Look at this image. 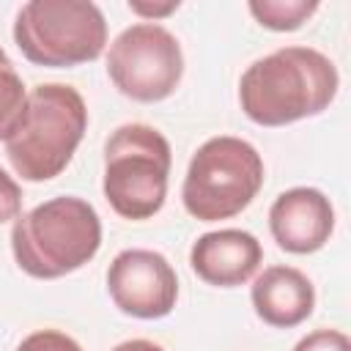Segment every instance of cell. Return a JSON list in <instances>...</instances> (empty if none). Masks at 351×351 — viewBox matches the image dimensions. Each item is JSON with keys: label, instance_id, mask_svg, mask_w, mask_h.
I'll list each match as a JSON object with an SVG mask.
<instances>
[{"label": "cell", "instance_id": "6da1fadb", "mask_svg": "<svg viewBox=\"0 0 351 351\" xmlns=\"http://www.w3.org/2000/svg\"><path fill=\"white\" fill-rule=\"evenodd\" d=\"M340 88L335 63L313 47H282L252 66L239 80V101L250 121L285 126L324 112Z\"/></svg>", "mask_w": 351, "mask_h": 351}, {"label": "cell", "instance_id": "7a4b0ae2", "mask_svg": "<svg viewBox=\"0 0 351 351\" xmlns=\"http://www.w3.org/2000/svg\"><path fill=\"white\" fill-rule=\"evenodd\" d=\"M101 247V219L82 197H52L14 219L11 250L36 280H58L82 269Z\"/></svg>", "mask_w": 351, "mask_h": 351}, {"label": "cell", "instance_id": "3957f363", "mask_svg": "<svg viewBox=\"0 0 351 351\" xmlns=\"http://www.w3.org/2000/svg\"><path fill=\"white\" fill-rule=\"evenodd\" d=\"M88 129V107L80 90L63 82L33 88L16 132L5 140V154L25 181H49L66 170Z\"/></svg>", "mask_w": 351, "mask_h": 351}, {"label": "cell", "instance_id": "277c9868", "mask_svg": "<svg viewBox=\"0 0 351 351\" xmlns=\"http://www.w3.org/2000/svg\"><path fill=\"white\" fill-rule=\"evenodd\" d=\"M170 143L148 123H123L104 143V197L123 219L154 217L167 197Z\"/></svg>", "mask_w": 351, "mask_h": 351}, {"label": "cell", "instance_id": "5b68a950", "mask_svg": "<svg viewBox=\"0 0 351 351\" xmlns=\"http://www.w3.org/2000/svg\"><path fill=\"white\" fill-rule=\"evenodd\" d=\"M263 186V159L241 137L219 134L206 140L184 176V208L200 222H219L241 214Z\"/></svg>", "mask_w": 351, "mask_h": 351}, {"label": "cell", "instance_id": "8992f818", "mask_svg": "<svg viewBox=\"0 0 351 351\" xmlns=\"http://www.w3.org/2000/svg\"><path fill=\"white\" fill-rule=\"evenodd\" d=\"M14 41L36 66L71 69L104 52L107 22L85 0H30L16 11Z\"/></svg>", "mask_w": 351, "mask_h": 351}, {"label": "cell", "instance_id": "52a82bcc", "mask_svg": "<svg viewBox=\"0 0 351 351\" xmlns=\"http://www.w3.org/2000/svg\"><path fill=\"white\" fill-rule=\"evenodd\" d=\"M107 74L123 96L145 104L162 101L181 82V44L167 27L156 22H137L110 44Z\"/></svg>", "mask_w": 351, "mask_h": 351}, {"label": "cell", "instance_id": "ba28073f", "mask_svg": "<svg viewBox=\"0 0 351 351\" xmlns=\"http://www.w3.org/2000/svg\"><path fill=\"white\" fill-rule=\"evenodd\" d=\"M107 291L121 313L154 321L170 315L176 307L178 277L165 255L154 250H123L107 269Z\"/></svg>", "mask_w": 351, "mask_h": 351}, {"label": "cell", "instance_id": "9c48e42d", "mask_svg": "<svg viewBox=\"0 0 351 351\" xmlns=\"http://www.w3.org/2000/svg\"><path fill=\"white\" fill-rule=\"evenodd\" d=\"M269 230L280 250L310 255L329 241L335 230V208L321 189L293 186L271 203Z\"/></svg>", "mask_w": 351, "mask_h": 351}, {"label": "cell", "instance_id": "30bf717a", "mask_svg": "<svg viewBox=\"0 0 351 351\" xmlns=\"http://www.w3.org/2000/svg\"><path fill=\"white\" fill-rule=\"evenodd\" d=\"M263 247L261 241L239 228H222L203 233L189 252L192 271L217 288H236L244 285L261 266Z\"/></svg>", "mask_w": 351, "mask_h": 351}, {"label": "cell", "instance_id": "8fae6325", "mask_svg": "<svg viewBox=\"0 0 351 351\" xmlns=\"http://www.w3.org/2000/svg\"><path fill=\"white\" fill-rule=\"evenodd\" d=\"M252 307L255 315L277 329L299 326L310 318L315 307V288L293 266H269L252 282Z\"/></svg>", "mask_w": 351, "mask_h": 351}, {"label": "cell", "instance_id": "7c38bea8", "mask_svg": "<svg viewBox=\"0 0 351 351\" xmlns=\"http://www.w3.org/2000/svg\"><path fill=\"white\" fill-rule=\"evenodd\" d=\"M247 8L263 27L277 33H291V30H299L318 11V3L315 0H252Z\"/></svg>", "mask_w": 351, "mask_h": 351}, {"label": "cell", "instance_id": "4fadbf2b", "mask_svg": "<svg viewBox=\"0 0 351 351\" xmlns=\"http://www.w3.org/2000/svg\"><path fill=\"white\" fill-rule=\"evenodd\" d=\"M25 104H27L25 82L16 66L11 63V58L5 55V49L0 47V140H8L16 132L25 115Z\"/></svg>", "mask_w": 351, "mask_h": 351}, {"label": "cell", "instance_id": "5bb4252c", "mask_svg": "<svg viewBox=\"0 0 351 351\" xmlns=\"http://www.w3.org/2000/svg\"><path fill=\"white\" fill-rule=\"evenodd\" d=\"M16 351H82L80 343L58 329H38L33 335H27Z\"/></svg>", "mask_w": 351, "mask_h": 351}, {"label": "cell", "instance_id": "9a60e30c", "mask_svg": "<svg viewBox=\"0 0 351 351\" xmlns=\"http://www.w3.org/2000/svg\"><path fill=\"white\" fill-rule=\"evenodd\" d=\"M293 351H351V343L337 329H318V332H310L307 337H302L293 346Z\"/></svg>", "mask_w": 351, "mask_h": 351}, {"label": "cell", "instance_id": "2e32d148", "mask_svg": "<svg viewBox=\"0 0 351 351\" xmlns=\"http://www.w3.org/2000/svg\"><path fill=\"white\" fill-rule=\"evenodd\" d=\"M22 211V189L19 184L0 167V225L16 219Z\"/></svg>", "mask_w": 351, "mask_h": 351}, {"label": "cell", "instance_id": "e0dca14e", "mask_svg": "<svg viewBox=\"0 0 351 351\" xmlns=\"http://www.w3.org/2000/svg\"><path fill=\"white\" fill-rule=\"evenodd\" d=\"M129 8H132L134 14H140V16H154V19H159V16L173 14V11L178 8V0H170V3H162V5H151V3H129Z\"/></svg>", "mask_w": 351, "mask_h": 351}, {"label": "cell", "instance_id": "ac0fdd59", "mask_svg": "<svg viewBox=\"0 0 351 351\" xmlns=\"http://www.w3.org/2000/svg\"><path fill=\"white\" fill-rule=\"evenodd\" d=\"M112 351H165L162 346L151 343V340H143V337H134V340H126V343H118Z\"/></svg>", "mask_w": 351, "mask_h": 351}]
</instances>
